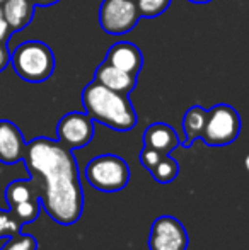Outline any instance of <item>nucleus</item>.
Wrapping results in <instances>:
<instances>
[{
  "instance_id": "5701e85b",
  "label": "nucleus",
  "mask_w": 249,
  "mask_h": 250,
  "mask_svg": "<svg viewBox=\"0 0 249 250\" xmlns=\"http://www.w3.org/2000/svg\"><path fill=\"white\" fill-rule=\"evenodd\" d=\"M10 63V51L7 48V43H0V72L9 66Z\"/></svg>"
},
{
  "instance_id": "6e6552de",
  "label": "nucleus",
  "mask_w": 249,
  "mask_h": 250,
  "mask_svg": "<svg viewBox=\"0 0 249 250\" xmlns=\"http://www.w3.org/2000/svg\"><path fill=\"white\" fill-rule=\"evenodd\" d=\"M57 136L65 148H84L94 138V121L86 112H68L58 121Z\"/></svg>"
},
{
  "instance_id": "aec40b11",
  "label": "nucleus",
  "mask_w": 249,
  "mask_h": 250,
  "mask_svg": "<svg viewBox=\"0 0 249 250\" xmlns=\"http://www.w3.org/2000/svg\"><path fill=\"white\" fill-rule=\"evenodd\" d=\"M0 250H38V240L33 235L17 233L10 238H5V244Z\"/></svg>"
},
{
  "instance_id": "412c9836",
  "label": "nucleus",
  "mask_w": 249,
  "mask_h": 250,
  "mask_svg": "<svg viewBox=\"0 0 249 250\" xmlns=\"http://www.w3.org/2000/svg\"><path fill=\"white\" fill-rule=\"evenodd\" d=\"M164 155L159 153V151L152 150V148H147V146H143V150L140 151V164L143 165V167L147 168V170H152L154 167H156L157 164H159V160L162 158Z\"/></svg>"
},
{
  "instance_id": "4be33fe9",
  "label": "nucleus",
  "mask_w": 249,
  "mask_h": 250,
  "mask_svg": "<svg viewBox=\"0 0 249 250\" xmlns=\"http://www.w3.org/2000/svg\"><path fill=\"white\" fill-rule=\"evenodd\" d=\"M10 36H12V31H10V27L7 26L5 19H3L2 5H0V43H7Z\"/></svg>"
},
{
  "instance_id": "423d86ee",
  "label": "nucleus",
  "mask_w": 249,
  "mask_h": 250,
  "mask_svg": "<svg viewBox=\"0 0 249 250\" xmlns=\"http://www.w3.org/2000/svg\"><path fill=\"white\" fill-rule=\"evenodd\" d=\"M140 19L135 0H103L99 7V24L108 34H126L135 29Z\"/></svg>"
},
{
  "instance_id": "2eb2a0df",
  "label": "nucleus",
  "mask_w": 249,
  "mask_h": 250,
  "mask_svg": "<svg viewBox=\"0 0 249 250\" xmlns=\"http://www.w3.org/2000/svg\"><path fill=\"white\" fill-rule=\"evenodd\" d=\"M5 199L9 208H12L24 201L40 199V189L31 177L23 179V181H12L5 189Z\"/></svg>"
},
{
  "instance_id": "9d476101",
  "label": "nucleus",
  "mask_w": 249,
  "mask_h": 250,
  "mask_svg": "<svg viewBox=\"0 0 249 250\" xmlns=\"http://www.w3.org/2000/svg\"><path fill=\"white\" fill-rule=\"evenodd\" d=\"M106 63L118 70L130 73V75H138L143 66V55L138 46H135L130 41H118L106 53Z\"/></svg>"
},
{
  "instance_id": "a211bd4d",
  "label": "nucleus",
  "mask_w": 249,
  "mask_h": 250,
  "mask_svg": "<svg viewBox=\"0 0 249 250\" xmlns=\"http://www.w3.org/2000/svg\"><path fill=\"white\" fill-rule=\"evenodd\" d=\"M171 2L173 0H135L140 17H145V19L159 17L160 14L166 12L167 7L171 5Z\"/></svg>"
},
{
  "instance_id": "39448f33",
  "label": "nucleus",
  "mask_w": 249,
  "mask_h": 250,
  "mask_svg": "<svg viewBox=\"0 0 249 250\" xmlns=\"http://www.w3.org/2000/svg\"><path fill=\"white\" fill-rule=\"evenodd\" d=\"M241 133L239 112L229 104H217L206 111L202 138L208 146H227Z\"/></svg>"
},
{
  "instance_id": "0eeeda50",
  "label": "nucleus",
  "mask_w": 249,
  "mask_h": 250,
  "mask_svg": "<svg viewBox=\"0 0 249 250\" xmlns=\"http://www.w3.org/2000/svg\"><path fill=\"white\" fill-rule=\"evenodd\" d=\"M184 225L174 216H159L149 231V250H188Z\"/></svg>"
},
{
  "instance_id": "f8f14e48",
  "label": "nucleus",
  "mask_w": 249,
  "mask_h": 250,
  "mask_svg": "<svg viewBox=\"0 0 249 250\" xmlns=\"http://www.w3.org/2000/svg\"><path fill=\"white\" fill-rule=\"evenodd\" d=\"M94 80L97 83H101L106 89L113 90V92L123 94L128 96L136 85V77L130 75V73L123 72V70H118L114 66H111L110 63L103 62L99 66L96 68L94 73Z\"/></svg>"
},
{
  "instance_id": "f257e3e1",
  "label": "nucleus",
  "mask_w": 249,
  "mask_h": 250,
  "mask_svg": "<svg viewBox=\"0 0 249 250\" xmlns=\"http://www.w3.org/2000/svg\"><path fill=\"white\" fill-rule=\"evenodd\" d=\"M23 162L48 216L63 227L77 223L84 211V191L73 151L58 140L38 136L26 143Z\"/></svg>"
},
{
  "instance_id": "20e7f679",
  "label": "nucleus",
  "mask_w": 249,
  "mask_h": 250,
  "mask_svg": "<svg viewBox=\"0 0 249 250\" xmlns=\"http://www.w3.org/2000/svg\"><path fill=\"white\" fill-rule=\"evenodd\" d=\"M86 179L94 189L101 192H118L128 186L130 167L118 155H99L87 164Z\"/></svg>"
},
{
  "instance_id": "9b49d317",
  "label": "nucleus",
  "mask_w": 249,
  "mask_h": 250,
  "mask_svg": "<svg viewBox=\"0 0 249 250\" xmlns=\"http://www.w3.org/2000/svg\"><path fill=\"white\" fill-rule=\"evenodd\" d=\"M143 146L162 155H171V151L180 146V136L173 126L166 123H154L143 131Z\"/></svg>"
},
{
  "instance_id": "4468645a",
  "label": "nucleus",
  "mask_w": 249,
  "mask_h": 250,
  "mask_svg": "<svg viewBox=\"0 0 249 250\" xmlns=\"http://www.w3.org/2000/svg\"><path fill=\"white\" fill-rule=\"evenodd\" d=\"M206 119V109H203L202 105H191L183 118V131H184V142L183 146L189 148L196 140L202 138L203 126H205Z\"/></svg>"
},
{
  "instance_id": "ddd939ff",
  "label": "nucleus",
  "mask_w": 249,
  "mask_h": 250,
  "mask_svg": "<svg viewBox=\"0 0 249 250\" xmlns=\"http://www.w3.org/2000/svg\"><path fill=\"white\" fill-rule=\"evenodd\" d=\"M0 5H2V16L12 34L29 26L34 17V7H36L33 0H5Z\"/></svg>"
},
{
  "instance_id": "f3484780",
  "label": "nucleus",
  "mask_w": 249,
  "mask_h": 250,
  "mask_svg": "<svg viewBox=\"0 0 249 250\" xmlns=\"http://www.w3.org/2000/svg\"><path fill=\"white\" fill-rule=\"evenodd\" d=\"M10 209L14 211L17 220H19L23 225L33 223L41 213V203H40V199L24 201V203H19V204H16V206H12Z\"/></svg>"
},
{
  "instance_id": "dca6fc26",
  "label": "nucleus",
  "mask_w": 249,
  "mask_h": 250,
  "mask_svg": "<svg viewBox=\"0 0 249 250\" xmlns=\"http://www.w3.org/2000/svg\"><path fill=\"white\" fill-rule=\"evenodd\" d=\"M178 174H180V164L174 158H171L169 155H164L159 160V164L150 170L154 181L159 182V184H171L178 177Z\"/></svg>"
},
{
  "instance_id": "b1692460",
  "label": "nucleus",
  "mask_w": 249,
  "mask_h": 250,
  "mask_svg": "<svg viewBox=\"0 0 249 250\" xmlns=\"http://www.w3.org/2000/svg\"><path fill=\"white\" fill-rule=\"evenodd\" d=\"M58 2H60V0H33L34 5H40V7H51Z\"/></svg>"
},
{
  "instance_id": "a878e982",
  "label": "nucleus",
  "mask_w": 249,
  "mask_h": 250,
  "mask_svg": "<svg viewBox=\"0 0 249 250\" xmlns=\"http://www.w3.org/2000/svg\"><path fill=\"white\" fill-rule=\"evenodd\" d=\"M2 2H5V0H0V3H2Z\"/></svg>"
},
{
  "instance_id": "7ed1b4c3",
  "label": "nucleus",
  "mask_w": 249,
  "mask_h": 250,
  "mask_svg": "<svg viewBox=\"0 0 249 250\" xmlns=\"http://www.w3.org/2000/svg\"><path fill=\"white\" fill-rule=\"evenodd\" d=\"M9 65L24 82H45L55 70V55L43 41H24L10 53Z\"/></svg>"
},
{
  "instance_id": "6ab92c4d",
  "label": "nucleus",
  "mask_w": 249,
  "mask_h": 250,
  "mask_svg": "<svg viewBox=\"0 0 249 250\" xmlns=\"http://www.w3.org/2000/svg\"><path fill=\"white\" fill-rule=\"evenodd\" d=\"M24 225L17 220L14 211L10 209H0V238H10L14 235L21 233V228Z\"/></svg>"
},
{
  "instance_id": "f03ea898",
  "label": "nucleus",
  "mask_w": 249,
  "mask_h": 250,
  "mask_svg": "<svg viewBox=\"0 0 249 250\" xmlns=\"http://www.w3.org/2000/svg\"><path fill=\"white\" fill-rule=\"evenodd\" d=\"M86 114L92 121L101 123L114 131H130L136 125V112L128 96L113 92L96 80L87 83L80 96Z\"/></svg>"
},
{
  "instance_id": "393cba45",
  "label": "nucleus",
  "mask_w": 249,
  "mask_h": 250,
  "mask_svg": "<svg viewBox=\"0 0 249 250\" xmlns=\"http://www.w3.org/2000/svg\"><path fill=\"white\" fill-rule=\"evenodd\" d=\"M191 3H208V2H213V0H188Z\"/></svg>"
},
{
  "instance_id": "1a4fd4ad",
  "label": "nucleus",
  "mask_w": 249,
  "mask_h": 250,
  "mask_svg": "<svg viewBox=\"0 0 249 250\" xmlns=\"http://www.w3.org/2000/svg\"><path fill=\"white\" fill-rule=\"evenodd\" d=\"M26 140L23 131L9 119H0V162L3 165H14L23 162Z\"/></svg>"
}]
</instances>
